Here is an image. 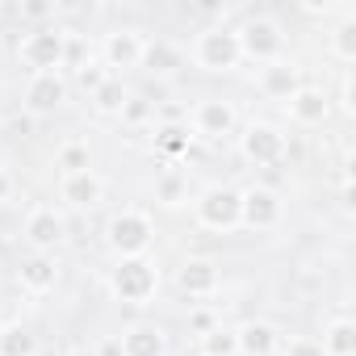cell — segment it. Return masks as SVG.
<instances>
[{"instance_id": "obj_1", "label": "cell", "mask_w": 356, "mask_h": 356, "mask_svg": "<svg viewBox=\"0 0 356 356\" xmlns=\"http://www.w3.org/2000/svg\"><path fill=\"white\" fill-rule=\"evenodd\" d=\"M17 59L30 76H51L72 59V34L63 26H34L17 42Z\"/></svg>"}, {"instance_id": "obj_2", "label": "cell", "mask_w": 356, "mask_h": 356, "mask_svg": "<svg viewBox=\"0 0 356 356\" xmlns=\"http://www.w3.org/2000/svg\"><path fill=\"white\" fill-rule=\"evenodd\" d=\"M109 293L122 306H151V298L159 293V264L151 256L118 260L109 268Z\"/></svg>"}, {"instance_id": "obj_3", "label": "cell", "mask_w": 356, "mask_h": 356, "mask_svg": "<svg viewBox=\"0 0 356 356\" xmlns=\"http://www.w3.org/2000/svg\"><path fill=\"white\" fill-rule=\"evenodd\" d=\"M105 243L118 260H134V256H147L151 243H155V218L147 210H118L109 222H105Z\"/></svg>"}, {"instance_id": "obj_4", "label": "cell", "mask_w": 356, "mask_h": 356, "mask_svg": "<svg viewBox=\"0 0 356 356\" xmlns=\"http://www.w3.org/2000/svg\"><path fill=\"white\" fill-rule=\"evenodd\" d=\"M193 63H197L202 72H210V76L235 72V67L243 63V55H239V34H235V26H222V22L206 26V30H202V34L193 38Z\"/></svg>"}, {"instance_id": "obj_5", "label": "cell", "mask_w": 356, "mask_h": 356, "mask_svg": "<svg viewBox=\"0 0 356 356\" xmlns=\"http://www.w3.org/2000/svg\"><path fill=\"white\" fill-rule=\"evenodd\" d=\"M235 34H239V55H243V59H252V63H260V67L285 59V26H281L277 17L256 13V17H248L243 26H235Z\"/></svg>"}, {"instance_id": "obj_6", "label": "cell", "mask_w": 356, "mask_h": 356, "mask_svg": "<svg viewBox=\"0 0 356 356\" xmlns=\"http://www.w3.org/2000/svg\"><path fill=\"white\" fill-rule=\"evenodd\" d=\"M239 206H243L239 189H231V185H210V189H202V193L193 197V222H197L202 231L231 235V231H239Z\"/></svg>"}, {"instance_id": "obj_7", "label": "cell", "mask_w": 356, "mask_h": 356, "mask_svg": "<svg viewBox=\"0 0 356 356\" xmlns=\"http://www.w3.org/2000/svg\"><path fill=\"white\" fill-rule=\"evenodd\" d=\"M285 151H289V138H285V130L273 126V122L252 118V122L239 130V155H243L248 163H256V168H273V163H281Z\"/></svg>"}, {"instance_id": "obj_8", "label": "cell", "mask_w": 356, "mask_h": 356, "mask_svg": "<svg viewBox=\"0 0 356 356\" xmlns=\"http://www.w3.org/2000/svg\"><path fill=\"white\" fill-rule=\"evenodd\" d=\"M143 55H147V38H143V30L122 26V30H109V34L101 38V59H105L109 76H122V72L143 67Z\"/></svg>"}, {"instance_id": "obj_9", "label": "cell", "mask_w": 356, "mask_h": 356, "mask_svg": "<svg viewBox=\"0 0 356 356\" xmlns=\"http://www.w3.org/2000/svg\"><path fill=\"white\" fill-rule=\"evenodd\" d=\"M26 243L34 248V256H55L67 239V218L55 210V206H34L30 218H26Z\"/></svg>"}, {"instance_id": "obj_10", "label": "cell", "mask_w": 356, "mask_h": 356, "mask_svg": "<svg viewBox=\"0 0 356 356\" xmlns=\"http://www.w3.org/2000/svg\"><path fill=\"white\" fill-rule=\"evenodd\" d=\"M239 197H243V206H239V227H248V231H273V227L285 218V202H281L273 189H264V185L239 189Z\"/></svg>"}, {"instance_id": "obj_11", "label": "cell", "mask_w": 356, "mask_h": 356, "mask_svg": "<svg viewBox=\"0 0 356 356\" xmlns=\"http://www.w3.org/2000/svg\"><path fill=\"white\" fill-rule=\"evenodd\" d=\"M239 130V113H235V105L227 101V97H206V101H197V109H193V134H202V138H210V143H222V138H231Z\"/></svg>"}, {"instance_id": "obj_12", "label": "cell", "mask_w": 356, "mask_h": 356, "mask_svg": "<svg viewBox=\"0 0 356 356\" xmlns=\"http://www.w3.org/2000/svg\"><path fill=\"white\" fill-rule=\"evenodd\" d=\"M176 289L185 298H214L222 289V273H218L214 260L189 256V260H181V268H176Z\"/></svg>"}, {"instance_id": "obj_13", "label": "cell", "mask_w": 356, "mask_h": 356, "mask_svg": "<svg viewBox=\"0 0 356 356\" xmlns=\"http://www.w3.org/2000/svg\"><path fill=\"white\" fill-rule=\"evenodd\" d=\"M26 109L34 113V118H51V113H59L63 105H67V80H63V72H51V76H30V84H26Z\"/></svg>"}, {"instance_id": "obj_14", "label": "cell", "mask_w": 356, "mask_h": 356, "mask_svg": "<svg viewBox=\"0 0 356 356\" xmlns=\"http://www.w3.org/2000/svg\"><path fill=\"white\" fill-rule=\"evenodd\" d=\"M256 84H260V92H264L268 101H281V105H285V101H289V97L302 88V67H298V63H289V59L264 63Z\"/></svg>"}, {"instance_id": "obj_15", "label": "cell", "mask_w": 356, "mask_h": 356, "mask_svg": "<svg viewBox=\"0 0 356 356\" xmlns=\"http://www.w3.org/2000/svg\"><path fill=\"white\" fill-rule=\"evenodd\" d=\"M59 197L72 206V210H97L105 202V181L97 172H76V176H63L59 181Z\"/></svg>"}, {"instance_id": "obj_16", "label": "cell", "mask_w": 356, "mask_h": 356, "mask_svg": "<svg viewBox=\"0 0 356 356\" xmlns=\"http://www.w3.org/2000/svg\"><path fill=\"white\" fill-rule=\"evenodd\" d=\"M122 356H168V331L155 323H130L118 339Z\"/></svg>"}, {"instance_id": "obj_17", "label": "cell", "mask_w": 356, "mask_h": 356, "mask_svg": "<svg viewBox=\"0 0 356 356\" xmlns=\"http://www.w3.org/2000/svg\"><path fill=\"white\" fill-rule=\"evenodd\" d=\"M285 109H289V118H293L298 126H323V122L331 118V97H327L323 88L302 84V88L285 101Z\"/></svg>"}, {"instance_id": "obj_18", "label": "cell", "mask_w": 356, "mask_h": 356, "mask_svg": "<svg viewBox=\"0 0 356 356\" xmlns=\"http://www.w3.org/2000/svg\"><path fill=\"white\" fill-rule=\"evenodd\" d=\"M235 343H239V356H277L281 331L268 318H252V323L235 327Z\"/></svg>"}, {"instance_id": "obj_19", "label": "cell", "mask_w": 356, "mask_h": 356, "mask_svg": "<svg viewBox=\"0 0 356 356\" xmlns=\"http://www.w3.org/2000/svg\"><path fill=\"white\" fill-rule=\"evenodd\" d=\"M17 285H22L26 293H34V298L51 293V289L59 285V260H55V256H30V260L17 268Z\"/></svg>"}, {"instance_id": "obj_20", "label": "cell", "mask_w": 356, "mask_h": 356, "mask_svg": "<svg viewBox=\"0 0 356 356\" xmlns=\"http://www.w3.org/2000/svg\"><path fill=\"white\" fill-rule=\"evenodd\" d=\"M92 109L97 113H105V118H122V109H126V101H130V88H126V80L122 76H105L101 84H92Z\"/></svg>"}, {"instance_id": "obj_21", "label": "cell", "mask_w": 356, "mask_h": 356, "mask_svg": "<svg viewBox=\"0 0 356 356\" xmlns=\"http://www.w3.org/2000/svg\"><path fill=\"white\" fill-rule=\"evenodd\" d=\"M318 348H323V356H356V323L348 314H335L327 323Z\"/></svg>"}, {"instance_id": "obj_22", "label": "cell", "mask_w": 356, "mask_h": 356, "mask_svg": "<svg viewBox=\"0 0 356 356\" xmlns=\"http://www.w3.org/2000/svg\"><path fill=\"white\" fill-rule=\"evenodd\" d=\"M327 51H331V59H339V63H356V13H352V9L339 13V22L331 26Z\"/></svg>"}, {"instance_id": "obj_23", "label": "cell", "mask_w": 356, "mask_h": 356, "mask_svg": "<svg viewBox=\"0 0 356 356\" xmlns=\"http://www.w3.org/2000/svg\"><path fill=\"white\" fill-rule=\"evenodd\" d=\"M42 343L30 327L22 323H9V327H0V356H38Z\"/></svg>"}, {"instance_id": "obj_24", "label": "cell", "mask_w": 356, "mask_h": 356, "mask_svg": "<svg viewBox=\"0 0 356 356\" xmlns=\"http://www.w3.org/2000/svg\"><path fill=\"white\" fill-rule=\"evenodd\" d=\"M155 202L163 210H181L189 202V181H185L181 172H159L155 176Z\"/></svg>"}, {"instance_id": "obj_25", "label": "cell", "mask_w": 356, "mask_h": 356, "mask_svg": "<svg viewBox=\"0 0 356 356\" xmlns=\"http://www.w3.org/2000/svg\"><path fill=\"white\" fill-rule=\"evenodd\" d=\"M55 168H59L63 176L92 172V151H88V143H80V138H67V143L55 151Z\"/></svg>"}, {"instance_id": "obj_26", "label": "cell", "mask_w": 356, "mask_h": 356, "mask_svg": "<svg viewBox=\"0 0 356 356\" xmlns=\"http://www.w3.org/2000/svg\"><path fill=\"white\" fill-rule=\"evenodd\" d=\"M189 143H193L189 122H163V126L155 130V147H159L163 155H185V151H189Z\"/></svg>"}, {"instance_id": "obj_27", "label": "cell", "mask_w": 356, "mask_h": 356, "mask_svg": "<svg viewBox=\"0 0 356 356\" xmlns=\"http://www.w3.org/2000/svg\"><path fill=\"white\" fill-rule=\"evenodd\" d=\"M202 356H239V343H235V327H214L202 335Z\"/></svg>"}, {"instance_id": "obj_28", "label": "cell", "mask_w": 356, "mask_h": 356, "mask_svg": "<svg viewBox=\"0 0 356 356\" xmlns=\"http://www.w3.org/2000/svg\"><path fill=\"white\" fill-rule=\"evenodd\" d=\"M143 63H151V72H159V76H168V72L176 67V55H172L168 47H159V42H155V47L147 42V55H143Z\"/></svg>"}, {"instance_id": "obj_29", "label": "cell", "mask_w": 356, "mask_h": 356, "mask_svg": "<svg viewBox=\"0 0 356 356\" xmlns=\"http://www.w3.org/2000/svg\"><path fill=\"white\" fill-rule=\"evenodd\" d=\"M277 352H281V356H323V348H318V339H310V335H298V339H289V343H281Z\"/></svg>"}, {"instance_id": "obj_30", "label": "cell", "mask_w": 356, "mask_h": 356, "mask_svg": "<svg viewBox=\"0 0 356 356\" xmlns=\"http://www.w3.org/2000/svg\"><path fill=\"white\" fill-rule=\"evenodd\" d=\"M214 327H218V318H214V310H193V314H189V331H193L197 339H202L206 331H214Z\"/></svg>"}, {"instance_id": "obj_31", "label": "cell", "mask_w": 356, "mask_h": 356, "mask_svg": "<svg viewBox=\"0 0 356 356\" xmlns=\"http://www.w3.org/2000/svg\"><path fill=\"white\" fill-rule=\"evenodd\" d=\"M339 109H343V113H356V101H352V72H343V80H339Z\"/></svg>"}, {"instance_id": "obj_32", "label": "cell", "mask_w": 356, "mask_h": 356, "mask_svg": "<svg viewBox=\"0 0 356 356\" xmlns=\"http://www.w3.org/2000/svg\"><path fill=\"white\" fill-rule=\"evenodd\" d=\"M55 9L51 5H42V0H30V5H22V17H30V22H42V17H51Z\"/></svg>"}, {"instance_id": "obj_33", "label": "cell", "mask_w": 356, "mask_h": 356, "mask_svg": "<svg viewBox=\"0 0 356 356\" xmlns=\"http://www.w3.org/2000/svg\"><path fill=\"white\" fill-rule=\"evenodd\" d=\"M339 210H343V214H352V210H356V189H352L348 176H343V185H339Z\"/></svg>"}, {"instance_id": "obj_34", "label": "cell", "mask_w": 356, "mask_h": 356, "mask_svg": "<svg viewBox=\"0 0 356 356\" xmlns=\"http://www.w3.org/2000/svg\"><path fill=\"white\" fill-rule=\"evenodd\" d=\"M122 118H126V122H143V118H147V105H143L138 97H130L126 109H122Z\"/></svg>"}, {"instance_id": "obj_35", "label": "cell", "mask_w": 356, "mask_h": 356, "mask_svg": "<svg viewBox=\"0 0 356 356\" xmlns=\"http://www.w3.org/2000/svg\"><path fill=\"white\" fill-rule=\"evenodd\" d=\"M9 197H13V176H9V172H0V206H5Z\"/></svg>"}, {"instance_id": "obj_36", "label": "cell", "mask_w": 356, "mask_h": 356, "mask_svg": "<svg viewBox=\"0 0 356 356\" xmlns=\"http://www.w3.org/2000/svg\"><path fill=\"white\" fill-rule=\"evenodd\" d=\"M101 356H122V348H118V343H113V339H109V343H105V348H101Z\"/></svg>"}, {"instance_id": "obj_37", "label": "cell", "mask_w": 356, "mask_h": 356, "mask_svg": "<svg viewBox=\"0 0 356 356\" xmlns=\"http://www.w3.org/2000/svg\"><path fill=\"white\" fill-rule=\"evenodd\" d=\"M67 356H92V352H88V348H72Z\"/></svg>"}, {"instance_id": "obj_38", "label": "cell", "mask_w": 356, "mask_h": 356, "mask_svg": "<svg viewBox=\"0 0 356 356\" xmlns=\"http://www.w3.org/2000/svg\"><path fill=\"white\" fill-rule=\"evenodd\" d=\"M197 356H202V352H197Z\"/></svg>"}]
</instances>
